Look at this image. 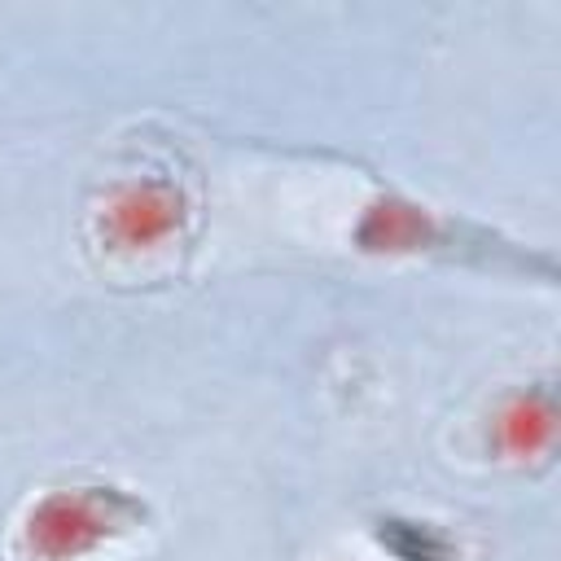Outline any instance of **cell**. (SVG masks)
I'll use <instances>...</instances> for the list:
<instances>
[{"label":"cell","mask_w":561,"mask_h":561,"mask_svg":"<svg viewBox=\"0 0 561 561\" xmlns=\"http://www.w3.org/2000/svg\"><path fill=\"white\" fill-rule=\"evenodd\" d=\"M368 535L390 561H465V543L434 517L377 513L368 517Z\"/></svg>","instance_id":"5"},{"label":"cell","mask_w":561,"mask_h":561,"mask_svg":"<svg viewBox=\"0 0 561 561\" xmlns=\"http://www.w3.org/2000/svg\"><path fill=\"white\" fill-rule=\"evenodd\" d=\"M145 526H153L149 495L114 478L75 473L39 486L22 504L9 530V557L13 561H92L114 543L136 539Z\"/></svg>","instance_id":"2"},{"label":"cell","mask_w":561,"mask_h":561,"mask_svg":"<svg viewBox=\"0 0 561 561\" xmlns=\"http://www.w3.org/2000/svg\"><path fill=\"white\" fill-rule=\"evenodd\" d=\"M346 241L368 259H434V263H460V267H482L500 276H526V280L557 276L552 254L526 250L517 237L482 219L430 206L425 197H412L394 184H377L364 197Z\"/></svg>","instance_id":"1"},{"label":"cell","mask_w":561,"mask_h":561,"mask_svg":"<svg viewBox=\"0 0 561 561\" xmlns=\"http://www.w3.org/2000/svg\"><path fill=\"white\" fill-rule=\"evenodd\" d=\"M197 228V184L180 158H136L105 175L88 202V237L110 259H140L188 241Z\"/></svg>","instance_id":"3"},{"label":"cell","mask_w":561,"mask_h":561,"mask_svg":"<svg viewBox=\"0 0 561 561\" xmlns=\"http://www.w3.org/2000/svg\"><path fill=\"white\" fill-rule=\"evenodd\" d=\"M552 438H557V399L548 377L500 394V403L486 416V451L504 465L526 469L535 460H548Z\"/></svg>","instance_id":"4"}]
</instances>
